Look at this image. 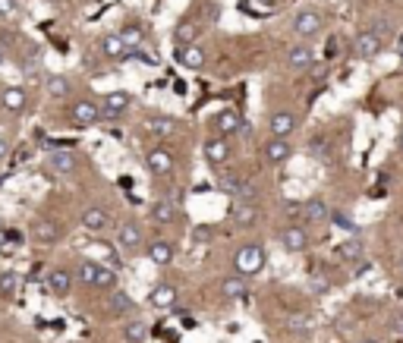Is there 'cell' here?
Wrapping results in <instances>:
<instances>
[{
	"mask_svg": "<svg viewBox=\"0 0 403 343\" xmlns=\"http://www.w3.org/2000/svg\"><path fill=\"white\" fill-rule=\"evenodd\" d=\"M0 246H3V236H0Z\"/></svg>",
	"mask_w": 403,
	"mask_h": 343,
	"instance_id": "f6af8a7d",
	"label": "cell"
},
{
	"mask_svg": "<svg viewBox=\"0 0 403 343\" xmlns=\"http://www.w3.org/2000/svg\"><path fill=\"white\" fill-rule=\"evenodd\" d=\"M16 290H19V274H16V271H3V274H0V299L16 296Z\"/></svg>",
	"mask_w": 403,
	"mask_h": 343,
	"instance_id": "e575fe53",
	"label": "cell"
},
{
	"mask_svg": "<svg viewBox=\"0 0 403 343\" xmlns=\"http://www.w3.org/2000/svg\"><path fill=\"white\" fill-rule=\"evenodd\" d=\"M0 63H3V54H0Z\"/></svg>",
	"mask_w": 403,
	"mask_h": 343,
	"instance_id": "bcb514c9",
	"label": "cell"
},
{
	"mask_svg": "<svg viewBox=\"0 0 403 343\" xmlns=\"http://www.w3.org/2000/svg\"><path fill=\"white\" fill-rule=\"evenodd\" d=\"M145 167L151 177H171L173 173V155L167 148H148L145 155Z\"/></svg>",
	"mask_w": 403,
	"mask_h": 343,
	"instance_id": "9c48e42d",
	"label": "cell"
},
{
	"mask_svg": "<svg viewBox=\"0 0 403 343\" xmlns=\"http://www.w3.org/2000/svg\"><path fill=\"white\" fill-rule=\"evenodd\" d=\"M28 104V91L19 89V85H10V89L0 91V107L7 110V114H22Z\"/></svg>",
	"mask_w": 403,
	"mask_h": 343,
	"instance_id": "ffe728a7",
	"label": "cell"
},
{
	"mask_svg": "<svg viewBox=\"0 0 403 343\" xmlns=\"http://www.w3.org/2000/svg\"><path fill=\"white\" fill-rule=\"evenodd\" d=\"M117 35L123 38V44H126V48H130V51L142 48V42H145V28L139 26V22H126V26L120 28V32H117Z\"/></svg>",
	"mask_w": 403,
	"mask_h": 343,
	"instance_id": "f546056e",
	"label": "cell"
},
{
	"mask_svg": "<svg viewBox=\"0 0 403 343\" xmlns=\"http://www.w3.org/2000/svg\"><path fill=\"white\" fill-rule=\"evenodd\" d=\"M394 331H397V334H403V315L394 318Z\"/></svg>",
	"mask_w": 403,
	"mask_h": 343,
	"instance_id": "b9f144b4",
	"label": "cell"
},
{
	"mask_svg": "<svg viewBox=\"0 0 403 343\" xmlns=\"http://www.w3.org/2000/svg\"><path fill=\"white\" fill-rule=\"evenodd\" d=\"M35 230V236L42 243H54V240H60V227L54 224V220H38V224L32 227Z\"/></svg>",
	"mask_w": 403,
	"mask_h": 343,
	"instance_id": "836d02e7",
	"label": "cell"
},
{
	"mask_svg": "<svg viewBox=\"0 0 403 343\" xmlns=\"http://www.w3.org/2000/svg\"><path fill=\"white\" fill-rule=\"evenodd\" d=\"M16 13V0H0V16H13Z\"/></svg>",
	"mask_w": 403,
	"mask_h": 343,
	"instance_id": "f35d334b",
	"label": "cell"
},
{
	"mask_svg": "<svg viewBox=\"0 0 403 343\" xmlns=\"http://www.w3.org/2000/svg\"><path fill=\"white\" fill-rule=\"evenodd\" d=\"M145 255H148L151 265L167 268V265H173V258H177V246H173L171 240H151L148 246H145Z\"/></svg>",
	"mask_w": 403,
	"mask_h": 343,
	"instance_id": "30bf717a",
	"label": "cell"
},
{
	"mask_svg": "<svg viewBox=\"0 0 403 343\" xmlns=\"http://www.w3.org/2000/svg\"><path fill=\"white\" fill-rule=\"evenodd\" d=\"M76 277H79V283H85V287H95V290H110L117 283L114 268H110V265H101V261H92V258L79 261Z\"/></svg>",
	"mask_w": 403,
	"mask_h": 343,
	"instance_id": "6da1fadb",
	"label": "cell"
},
{
	"mask_svg": "<svg viewBox=\"0 0 403 343\" xmlns=\"http://www.w3.org/2000/svg\"><path fill=\"white\" fill-rule=\"evenodd\" d=\"M261 155H265V161L268 164H287L290 158H293V145H290V139H268L265 142V148H261Z\"/></svg>",
	"mask_w": 403,
	"mask_h": 343,
	"instance_id": "7c38bea8",
	"label": "cell"
},
{
	"mask_svg": "<svg viewBox=\"0 0 403 343\" xmlns=\"http://www.w3.org/2000/svg\"><path fill=\"white\" fill-rule=\"evenodd\" d=\"M177 302H180V293H177V287H171V283H157V287L148 293V306L155 312H173L177 309Z\"/></svg>",
	"mask_w": 403,
	"mask_h": 343,
	"instance_id": "ba28073f",
	"label": "cell"
},
{
	"mask_svg": "<svg viewBox=\"0 0 403 343\" xmlns=\"http://www.w3.org/2000/svg\"><path fill=\"white\" fill-rule=\"evenodd\" d=\"M400 151H403V132H400Z\"/></svg>",
	"mask_w": 403,
	"mask_h": 343,
	"instance_id": "ee69618b",
	"label": "cell"
},
{
	"mask_svg": "<svg viewBox=\"0 0 403 343\" xmlns=\"http://www.w3.org/2000/svg\"><path fill=\"white\" fill-rule=\"evenodd\" d=\"M397 54L403 57V35H400V38H397Z\"/></svg>",
	"mask_w": 403,
	"mask_h": 343,
	"instance_id": "7bdbcfd3",
	"label": "cell"
},
{
	"mask_svg": "<svg viewBox=\"0 0 403 343\" xmlns=\"http://www.w3.org/2000/svg\"><path fill=\"white\" fill-rule=\"evenodd\" d=\"M7 155H10V139H7V136H0V161L7 158Z\"/></svg>",
	"mask_w": 403,
	"mask_h": 343,
	"instance_id": "ab89813d",
	"label": "cell"
},
{
	"mask_svg": "<svg viewBox=\"0 0 403 343\" xmlns=\"http://www.w3.org/2000/svg\"><path fill=\"white\" fill-rule=\"evenodd\" d=\"M331 218H334V224L341 227V230H350V234H356V224L347 218V214H341V211H337V214H331Z\"/></svg>",
	"mask_w": 403,
	"mask_h": 343,
	"instance_id": "8d00e7d4",
	"label": "cell"
},
{
	"mask_svg": "<svg viewBox=\"0 0 403 343\" xmlns=\"http://www.w3.org/2000/svg\"><path fill=\"white\" fill-rule=\"evenodd\" d=\"M233 224L243 227V230L259 224V208H255V202H237V208H233Z\"/></svg>",
	"mask_w": 403,
	"mask_h": 343,
	"instance_id": "cb8c5ba5",
	"label": "cell"
},
{
	"mask_svg": "<svg viewBox=\"0 0 403 343\" xmlns=\"http://www.w3.org/2000/svg\"><path fill=\"white\" fill-rule=\"evenodd\" d=\"M98 51H101L108 60H114V63H120V60H126V54H130V48L123 44V38L117 32H110V35H101V42H98Z\"/></svg>",
	"mask_w": 403,
	"mask_h": 343,
	"instance_id": "d6986e66",
	"label": "cell"
},
{
	"mask_svg": "<svg viewBox=\"0 0 403 343\" xmlns=\"http://www.w3.org/2000/svg\"><path fill=\"white\" fill-rule=\"evenodd\" d=\"M69 120H73V126H83V130L98 126L101 123V107H98L92 98H79V101L73 104V110H69Z\"/></svg>",
	"mask_w": 403,
	"mask_h": 343,
	"instance_id": "3957f363",
	"label": "cell"
},
{
	"mask_svg": "<svg viewBox=\"0 0 403 343\" xmlns=\"http://www.w3.org/2000/svg\"><path fill=\"white\" fill-rule=\"evenodd\" d=\"M384 42H381V35L375 32V28H369V32H359L356 35V42H353V51L359 60H375L378 54H381Z\"/></svg>",
	"mask_w": 403,
	"mask_h": 343,
	"instance_id": "8992f818",
	"label": "cell"
},
{
	"mask_svg": "<svg viewBox=\"0 0 403 343\" xmlns=\"http://www.w3.org/2000/svg\"><path fill=\"white\" fill-rule=\"evenodd\" d=\"M300 218H302V224H325V220L331 218V208H328V202L325 199H306L300 205Z\"/></svg>",
	"mask_w": 403,
	"mask_h": 343,
	"instance_id": "9a60e30c",
	"label": "cell"
},
{
	"mask_svg": "<svg viewBox=\"0 0 403 343\" xmlns=\"http://www.w3.org/2000/svg\"><path fill=\"white\" fill-rule=\"evenodd\" d=\"M202 151H205L208 164H214V167L230 164V158H233V145H230V139H227V136H212V139H205Z\"/></svg>",
	"mask_w": 403,
	"mask_h": 343,
	"instance_id": "5b68a950",
	"label": "cell"
},
{
	"mask_svg": "<svg viewBox=\"0 0 403 343\" xmlns=\"http://www.w3.org/2000/svg\"><path fill=\"white\" fill-rule=\"evenodd\" d=\"M44 283H48L51 293L60 296V299H63V296L69 293V287H73V274H69L67 268H54V271L48 274V281H44Z\"/></svg>",
	"mask_w": 403,
	"mask_h": 343,
	"instance_id": "d4e9b609",
	"label": "cell"
},
{
	"mask_svg": "<svg viewBox=\"0 0 403 343\" xmlns=\"http://www.w3.org/2000/svg\"><path fill=\"white\" fill-rule=\"evenodd\" d=\"M123 340L126 343H145L148 340V324H145L142 318H130V322L123 324Z\"/></svg>",
	"mask_w": 403,
	"mask_h": 343,
	"instance_id": "4dcf8cb0",
	"label": "cell"
},
{
	"mask_svg": "<svg viewBox=\"0 0 403 343\" xmlns=\"http://www.w3.org/2000/svg\"><path fill=\"white\" fill-rule=\"evenodd\" d=\"M321 28H325V19H321L318 10H302V13L293 16V32H296V38H302V42L321 35Z\"/></svg>",
	"mask_w": 403,
	"mask_h": 343,
	"instance_id": "277c9868",
	"label": "cell"
},
{
	"mask_svg": "<svg viewBox=\"0 0 403 343\" xmlns=\"http://www.w3.org/2000/svg\"><path fill=\"white\" fill-rule=\"evenodd\" d=\"M243 183H246V177H243V173H237V170L218 173V189H221V193L237 195V193H239V186H243Z\"/></svg>",
	"mask_w": 403,
	"mask_h": 343,
	"instance_id": "d6a6232c",
	"label": "cell"
},
{
	"mask_svg": "<svg viewBox=\"0 0 403 343\" xmlns=\"http://www.w3.org/2000/svg\"><path fill=\"white\" fill-rule=\"evenodd\" d=\"M366 343H375V340H366Z\"/></svg>",
	"mask_w": 403,
	"mask_h": 343,
	"instance_id": "7dc6e473",
	"label": "cell"
},
{
	"mask_svg": "<svg viewBox=\"0 0 403 343\" xmlns=\"http://www.w3.org/2000/svg\"><path fill=\"white\" fill-rule=\"evenodd\" d=\"M221 293H224V299H246V293H249L246 277H243V274L227 277V281L221 283Z\"/></svg>",
	"mask_w": 403,
	"mask_h": 343,
	"instance_id": "4316f807",
	"label": "cell"
},
{
	"mask_svg": "<svg viewBox=\"0 0 403 343\" xmlns=\"http://www.w3.org/2000/svg\"><path fill=\"white\" fill-rule=\"evenodd\" d=\"M117 246L126 249V252H136L142 249V227L136 220H126V224L117 227Z\"/></svg>",
	"mask_w": 403,
	"mask_h": 343,
	"instance_id": "2e32d148",
	"label": "cell"
},
{
	"mask_svg": "<svg viewBox=\"0 0 403 343\" xmlns=\"http://www.w3.org/2000/svg\"><path fill=\"white\" fill-rule=\"evenodd\" d=\"M400 271H403V261H400Z\"/></svg>",
	"mask_w": 403,
	"mask_h": 343,
	"instance_id": "c3c4849f",
	"label": "cell"
},
{
	"mask_svg": "<svg viewBox=\"0 0 403 343\" xmlns=\"http://www.w3.org/2000/svg\"><path fill=\"white\" fill-rule=\"evenodd\" d=\"M110 312L126 322V315H136V302H132L126 293H114L110 296Z\"/></svg>",
	"mask_w": 403,
	"mask_h": 343,
	"instance_id": "1f68e13d",
	"label": "cell"
},
{
	"mask_svg": "<svg viewBox=\"0 0 403 343\" xmlns=\"http://www.w3.org/2000/svg\"><path fill=\"white\" fill-rule=\"evenodd\" d=\"M280 246L287 249V252H306L309 249V230L300 224H290L280 230Z\"/></svg>",
	"mask_w": 403,
	"mask_h": 343,
	"instance_id": "4fadbf2b",
	"label": "cell"
},
{
	"mask_svg": "<svg viewBox=\"0 0 403 343\" xmlns=\"http://www.w3.org/2000/svg\"><path fill=\"white\" fill-rule=\"evenodd\" d=\"M148 220L151 224H173L177 220V205L171 199H155L148 205Z\"/></svg>",
	"mask_w": 403,
	"mask_h": 343,
	"instance_id": "44dd1931",
	"label": "cell"
},
{
	"mask_svg": "<svg viewBox=\"0 0 403 343\" xmlns=\"http://www.w3.org/2000/svg\"><path fill=\"white\" fill-rule=\"evenodd\" d=\"M180 63H183L186 69H202L205 67V48H198V44L180 48Z\"/></svg>",
	"mask_w": 403,
	"mask_h": 343,
	"instance_id": "83f0119b",
	"label": "cell"
},
{
	"mask_svg": "<svg viewBox=\"0 0 403 343\" xmlns=\"http://www.w3.org/2000/svg\"><path fill=\"white\" fill-rule=\"evenodd\" d=\"M192 236H196V240H198V243H202V240H208V236H212V234H208L205 227H198V230H196V234H192Z\"/></svg>",
	"mask_w": 403,
	"mask_h": 343,
	"instance_id": "60d3db41",
	"label": "cell"
},
{
	"mask_svg": "<svg viewBox=\"0 0 403 343\" xmlns=\"http://www.w3.org/2000/svg\"><path fill=\"white\" fill-rule=\"evenodd\" d=\"M196 38H198V26H196V22H189V19L177 22V28H173V44H177V48L196 44Z\"/></svg>",
	"mask_w": 403,
	"mask_h": 343,
	"instance_id": "f1b7e54d",
	"label": "cell"
},
{
	"mask_svg": "<svg viewBox=\"0 0 403 343\" xmlns=\"http://www.w3.org/2000/svg\"><path fill=\"white\" fill-rule=\"evenodd\" d=\"M44 91H48V98H54V101H67V98L73 95V82H69L67 76H48V79H44Z\"/></svg>",
	"mask_w": 403,
	"mask_h": 343,
	"instance_id": "603a6c76",
	"label": "cell"
},
{
	"mask_svg": "<svg viewBox=\"0 0 403 343\" xmlns=\"http://www.w3.org/2000/svg\"><path fill=\"white\" fill-rule=\"evenodd\" d=\"M268 132H271L274 139H290L296 132V114H290V110L271 114V117H268Z\"/></svg>",
	"mask_w": 403,
	"mask_h": 343,
	"instance_id": "5bb4252c",
	"label": "cell"
},
{
	"mask_svg": "<svg viewBox=\"0 0 403 343\" xmlns=\"http://www.w3.org/2000/svg\"><path fill=\"white\" fill-rule=\"evenodd\" d=\"M83 227L89 234H108L110 227H114V218H110L108 208H89L83 214Z\"/></svg>",
	"mask_w": 403,
	"mask_h": 343,
	"instance_id": "ac0fdd59",
	"label": "cell"
},
{
	"mask_svg": "<svg viewBox=\"0 0 403 343\" xmlns=\"http://www.w3.org/2000/svg\"><path fill=\"white\" fill-rule=\"evenodd\" d=\"M130 107H132L130 91H110V95H104V101H101V117L104 120H120Z\"/></svg>",
	"mask_w": 403,
	"mask_h": 343,
	"instance_id": "52a82bcc",
	"label": "cell"
},
{
	"mask_svg": "<svg viewBox=\"0 0 403 343\" xmlns=\"http://www.w3.org/2000/svg\"><path fill=\"white\" fill-rule=\"evenodd\" d=\"M76 167H79V158L69 148H54L48 155V170L57 177H69V173H76Z\"/></svg>",
	"mask_w": 403,
	"mask_h": 343,
	"instance_id": "8fae6325",
	"label": "cell"
},
{
	"mask_svg": "<svg viewBox=\"0 0 403 343\" xmlns=\"http://www.w3.org/2000/svg\"><path fill=\"white\" fill-rule=\"evenodd\" d=\"M95 249H101V255H104V261H117V249L114 246H110V243H98V246Z\"/></svg>",
	"mask_w": 403,
	"mask_h": 343,
	"instance_id": "74e56055",
	"label": "cell"
},
{
	"mask_svg": "<svg viewBox=\"0 0 403 343\" xmlns=\"http://www.w3.org/2000/svg\"><path fill=\"white\" fill-rule=\"evenodd\" d=\"M243 117H239L237 110H221L218 117H214V132H218V136H227V139H233L237 136V132H243Z\"/></svg>",
	"mask_w": 403,
	"mask_h": 343,
	"instance_id": "e0dca14e",
	"label": "cell"
},
{
	"mask_svg": "<svg viewBox=\"0 0 403 343\" xmlns=\"http://www.w3.org/2000/svg\"><path fill=\"white\" fill-rule=\"evenodd\" d=\"M337 255H341L343 261H359V258H362V243H359V240L341 243V246H337Z\"/></svg>",
	"mask_w": 403,
	"mask_h": 343,
	"instance_id": "d590c367",
	"label": "cell"
},
{
	"mask_svg": "<svg viewBox=\"0 0 403 343\" xmlns=\"http://www.w3.org/2000/svg\"><path fill=\"white\" fill-rule=\"evenodd\" d=\"M315 63V51L309 44H293L287 51V67L290 69H309Z\"/></svg>",
	"mask_w": 403,
	"mask_h": 343,
	"instance_id": "7402d4cb",
	"label": "cell"
},
{
	"mask_svg": "<svg viewBox=\"0 0 403 343\" xmlns=\"http://www.w3.org/2000/svg\"><path fill=\"white\" fill-rule=\"evenodd\" d=\"M233 265H237V274L243 277H252L265 268V246L261 243H246L239 246L237 255H233Z\"/></svg>",
	"mask_w": 403,
	"mask_h": 343,
	"instance_id": "7a4b0ae2",
	"label": "cell"
},
{
	"mask_svg": "<svg viewBox=\"0 0 403 343\" xmlns=\"http://www.w3.org/2000/svg\"><path fill=\"white\" fill-rule=\"evenodd\" d=\"M145 126H148V132H155V136H161V139L177 136V120L167 117V114H155V117H148Z\"/></svg>",
	"mask_w": 403,
	"mask_h": 343,
	"instance_id": "484cf974",
	"label": "cell"
}]
</instances>
